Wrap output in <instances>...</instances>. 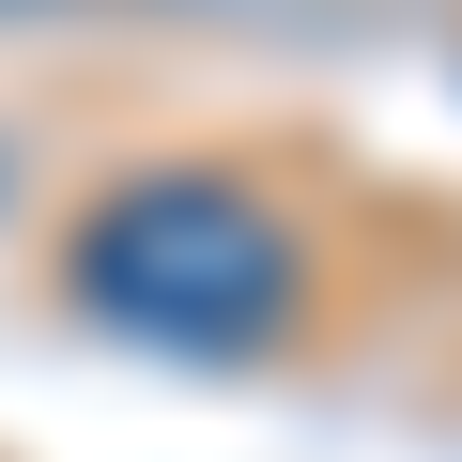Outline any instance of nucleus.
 I'll return each instance as SVG.
<instances>
[{
	"label": "nucleus",
	"instance_id": "obj_1",
	"mask_svg": "<svg viewBox=\"0 0 462 462\" xmlns=\"http://www.w3.org/2000/svg\"><path fill=\"white\" fill-rule=\"evenodd\" d=\"M78 293H93V324H124L154 355H247L309 309V247L231 170H139L78 216Z\"/></svg>",
	"mask_w": 462,
	"mask_h": 462
}]
</instances>
